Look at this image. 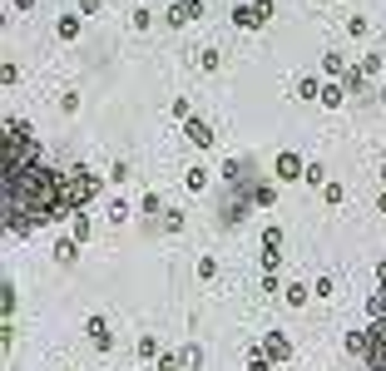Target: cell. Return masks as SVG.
<instances>
[{
  "label": "cell",
  "instance_id": "obj_1",
  "mask_svg": "<svg viewBox=\"0 0 386 371\" xmlns=\"http://www.w3.org/2000/svg\"><path fill=\"white\" fill-rule=\"evenodd\" d=\"M60 218H70L60 169L30 164L20 174H6V228H10V238H30L35 228H50Z\"/></svg>",
  "mask_w": 386,
  "mask_h": 371
},
{
  "label": "cell",
  "instance_id": "obj_2",
  "mask_svg": "<svg viewBox=\"0 0 386 371\" xmlns=\"http://www.w3.org/2000/svg\"><path fill=\"white\" fill-rule=\"evenodd\" d=\"M40 164V139L25 119H6V174H20Z\"/></svg>",
  "mask_w": 386,
  "mask_h": 371
},
{
  "label": "cell",
  "instance_id": "obj_3",
  "mask_svg": "<svg viewBox=\"0 0 386 371\" xmlns=\"http://www.w3.org/2000/svg\"><path fill=\"white\" fill-rule=\"evenodd\" d=\"M99 193H104V179H99L89 164H75V169L65 174V208H70V218L84 213V208H89Z\"/></svg>",
  "mask_w": 386,
  "mask_h": 371
},
{
  "label": "cell",
  "instance_id": "obj_4",
  "mask_svg": "<svg viewBox=\"0 0 386 371\" xmlns=\"http://www.w3.org/2000/svg\"><path fill=\"white\" fill-rule=\"evenodd\" d=\"M272 15H278V10H272V0H243V6H233V25L238 30H262Z\"/></svg>",
  "mask_w": 386,
  "mask_h": 371
},
{
  "label": "cell",
  "instance_id": "obj_5",
  "mask_svg": "<svg viewBox=\"0 0 386 371\" xmlns=\"http://www.w3.org/2000/svg\"><path fill=\"white\" fill-rule=\"evenodd\" d=\"M283 223H267L262 228V273H278L283 268Z\"/></svg>",
  "mask_w": 386,
  "mask_h": 371
},
{
  "label": "cell",
  "instance_id": "obj_6",
  "mask_svg": "<svg viewBox=\"0 0 386 371\" xmlns=\"http://www.w3.org/2000/svg\"><path fill=\"white\" fill-rule=\"evenodd\" d=\"M302 174H307V164H302V153L283 149L278 158H272V179H278V183H302Z\"/></svg>",
  "mask_w": 386,
  "mask_h": 371
},
{
  "label": "cell",
  "instance_id": "obj_7",
  "mask_svg": "<svg viewBox=\"0 0 386 371\" xmlns=\"http://www.w3.org/2000/svg\"><path fill=\"white\" fill-rule=\"evenodd\" d=\"M366 366L371 371H386V317L366 327Z\"/></svg>",
  "mask_w": 386,
  "mask_h": 371
},
{
  "label": "cell",
  "instance_id": "obj_8",
  "mask_svg": "<svg viewBox=\"0 0 386 371\" xmlns=\"http://www.w3.org/2000/svg\"><path fill=\"white\" fill-rule=\"evenodd\" d=\"M84 337L94 342V351H114V327H109V317H89V322H84Z\"/></svg>",
  "mask_w": 386,
  "mask_h": 371
},
{
  "label": "cell",
  "instance_id": "obj_9",
  "mask_svg": "<svg viewBox=\"0 0 386 371\" xmlns=\"http://www.w3.org/2000/svg\"><path fill=\"white\" fill-rule=\"evenodd\" d=\"M258 351L278 366V361H292V342H288V332H267L262 342H258Z\"/></svg>",
  "mask_w": 386,
  "mask_h": 371
},
{
  "label": "cell",
  "instance_id": "obj_10",
  "mask_svg": "<svg viewBox=\"0 0 386 371\" xmlns=\"http://www.w3.org/2000/svg\"><path fill=\"white\" fill-rule=\"evenodd\" d=\"M193 20H203V0H174L169 25H174V30H184V25H193Z\"/></svg>",
  "mask_w": 386,
  "mask_h": 371
},
{
  "label": "cell",
  "instance_id": "obj_11",
  "mask_svg": "<svg viewBox=\"0 0 386 371\" xmlns=\"http://www.w3.org/2000/svg\"><path fill=\"white\" fill-rule=\"evenodd\" d=\"M184 139H188L193 149H213V144H218V139H213V129H208V124H203L198 114H193V119L184 124Z\"/></svg>",
  "mask_w": 386,
  "mask_h": 371
},
{
  "label": "cell",
  "instance_id": "obj_12",
  "mask_svg": "<svg viewBox=\"0 0 386 371\" xmlns=\"http://www.w3.org/2000/svg\"><path fill=\"white\" fill-rule=\"evenodd\" d=\"M317 104H327V109H342V104H347V84H342V80H327Z\"/></svg>",
  "mask_w": 386,
  "mask_h": 371
},
{
  "label": "cell",
  "instance_id": "obj_13",
  "mask_svg": "<svg viewBox=\"0 0 386 371\" xmlns=\"http://www.w3.org/2000/svg\"><path fill=\"white\" fill-rule=\"evenodd\" d=\"M322 75H327V80H347V75H352V65L337 55V50H327V55H322Z\"/></svg>",
  "mask_w": 386,
  "mask_h": 371
},
{
  "label": "cell",
  "instance_id": "obj_14",
  "mask_svg": "<svg viewBox=\"0 0 386 371\" xmlns=\"http://www.w3.org/2000/svg\"><path fill=\"white\" fill-rule=\"evenodd\" d=\"M248 203H253V208H272V203H278V183H267V179H262V183H253Z\"/></svg>",
  "mask_w": 386,
  "mask_h": 371
},
{
  "label": "cell",
  "instance_id": "obj_15",
  "mask_svg": "<svg viewBox=\"0 0 386 371\" xmlns=\"http://www.w3.org/2000/svg\"><path fill=\"white\" fill-rule=\"evenodd\" d=\"M357 70H362V75H366V80H376V75H381V70H386V55H381V50H366V55H362V60H357Z\"/></svg>",
  "mask_w": 386,
  "mask_h": 371
},
{
  "label": "cell",
  "instance_id": "obj_16",
  "mask_svg": "<svg viewBox=\"0 0 386 371\" xmlns=\"http://www.w3.org/2000/svg\"><path fill=\"white\" fill-rule=\"evenodd\" d=\"M80 30H84V20H80V15H60V25H54V35H60L65 45H75V40H80Z\"/></svg>",
  "mask_w": 386,
  "mask_h": 371
},
{
  "label": "cell",
  "instance_id": "obj_17",
  "mask_svg": "<svg viewBox=\"0 0 386 371\" xmlns=\"http://www.w3.org/2000/svg\"><path fill=\"white\" fill-rule=\"evenodd\" d=\"M70 238H75V243L84 248V243L94 238V218H84V213H75V218H70Z\"/></svg>",
  "mask_w": 386,
  "mask_h": 371
},
{
  "label": "cell",
  "instance_id": "obj_18",
  "mask_svg": "<svg viewBox=\"0 0 386 371\" xmlns=\"http://www.w3.org/2000/svg\"><path fill=\"white\" fill-rule=\"evenodd\" d=\"M54 262H65V268H70V262H80V243L65 233L60 243H54Z\"/></svg>",
  "mask_w": 386,
  "mask_h": 371
},
{
  "label": "cell",
  "instance_id": "obj_19",
  "mask_svg": "<svg viewBox=\"0 0 386 371\" xmlns=\"http://www.w3.org/2000/svg\"><path fill=\"white\" fill-rule=\"evenodd\" d=\"M302 183H312V188H327V183H332V179H327V164H322V158H312V164H307Z\"/></svg>",
  "mask_w": 386,
  "mask_h": 371
},
{
  "label": "cell",
  "instance_id": "obj_20",
  "mask_svg": "<svg viewBox=\"0 0 386 371\" xmlns=\"http://www.w3.org/2000/svg\"><path fill=\"white\" fill-rule=\"evenodd\" d=\"M139 213H144V218H154V213H169V208H163V198H158V193L149 188V193L139 198Z\"/></svg>",
  "mask_w": 386,
  "mask_h": 371
},
{
  "label": "cell",
  "instance_id": "obj_21",
  "mask_svg": "<svg viewBox=\"0 0 386 371\" xmlns=\"http://www.w3.org/2000/svg\"><path fill=\"white\" fill-rule=\"evenodd\" d=\"M297 99H322V80L317 75H302L297 80Z\"/></svg>",
  "mask_w": 386,
  "mask_h": 371
},
{
  "label": "cell",
  "instance_id": "obj_22",
  "mask_svg": "<svg viewBox=\"0 0 386 371\" xmlns=\"http://www.w3.org/2000/svg\"><path fill=\"white\" fill-rule=\"evenodd\" d=\"M179 361H184V371H198V366H203V347H198V342H188V347L179 351Z\"/></svg>",
  "mask_w": 386,
  "mask_h": 371
},
{
  "label": "cell",
  "instance_id": "obj_23",
  "mask_svg": "<svg viewBox=\"0 0 386 371\" xmlns=\"http://www.w3.org/2000/svg\"><path fill=\"white\" fill-rule=\"evenodd\" d=\"M283 302H288V307H307V287H302V282H288V287H283Z\"/></svg>",
  "mask_w": 386,
  "mask_h": 371
},
{
  "label": "cell",
  "instance_id": "obj_24",
  "mask_svg": "<svg viewBox=\"0 0 386 371\" xmlns=\"http://www.w3.org/2000/svg\"><path fill=\"white\" fill-rule=\"evenodd\" d=\"M347 356H362L366 361V327L362 332H347Z\"/></svg>",
  "mask_w": 386,
  "mask_h": 371
},
{
  "label": "cell",
  "instance_id": "obj_25",
  "mask_svg": "<svg viewBox=\"0 0 386 371\" xmlns=\"http://www.w3.org/2000/svg\"><path fill=\"white\" fill-rule=\"evenodd\" d=\"M218 65H223V55H218L213 45H208V50H198V70H203V75H213Z\"/></svg>",
  "mask_w": 386,
  "mask_h": 371
},
{
  "label": "cell",
  "instance_id": "obj_26",
  "mask_svg": "<svg viewBox=\"0 0 386 371\" xmlns=\"http://www.w3.org/2000/svg\"><path fill=\"white\" fill-rule=\"evenodd\" d=\"M347 35H352V40H366V35H371V20H366V15H352V20H347Z\"/></svg>",
  "mask_w": 386,
  "mask_h": 371
},
{
  "label": "cell",
  "instance_id": "obj_27",
  "mask_svg": "<svg viewBox=\"0 0 386 371\" xmlns=\"http://www.w3.org/2000/svg\"><path fill=\"white\" fill-rule=\"evenodd\" d=\"M184 183H188V193H203V188H208V169H188Z\"/></svg>",
  "mask_w": 386,
  "mask_h": 371
},
{
  "label": "cell",
  "instance_id": "obj_28",
  "mask_svg": "<svg viewBox=\"0 0 386 371\" xmlns=\"http://www.w3.org/2000/svg\"><path fill=\"white\" fill-rule=\"evenodd\" d=\"M134 351H139V361H158V356H163L154 337H139V347H134Z\"/></svg>",
  "mask_w": 386,
  "mask_h": 371
},
{
  "label": "cell",
  "instance_id": "obj_29",
  "mask_svg": "<svg viewBox=\"0 0 386 371\" xmlns=\"http://www.w3.org/2000/svg\"><path fill=\"white\" fill-rule=\"evenodd\" d=\"M322 203H332V208H337V203H347V188H342V183L332 179V183L322 188Z\"/></svg>",
  "mask_w": 386,
  "mask_h": 371
},
{
  "label": "cell",
  "instance_id": "obj_30",
  "mask_svg": "<svg viewBox=\"0 0 386 371\" xmlns=\"http://www.w3.org/2000/svg\"><path fill=\"white\" fill-rule=\"evenodd\" d=\"M332 292H337V278H327V273H322V278L312 282V297H332Z\"/></svg>",
  "mask_w": 386,
  "mask_h": 371
},
{
  "label": "cell",
  "instance_id": "obj_31",
  "mask_svg": "<svg viewBox=\"0 0 386 371\" xmlns=\"http://www.w3.org/2000/svg\"><path fill=\"white\" fill-rule=\"evenodd\" d=\"M109 223H129V203H124V198L109 203Z\"/></svg>",
  "mask_w": 386,
  "mask_h": 371
},
{
  "label": "cell",
  "instance_id": "obj_32",
  "mask_svg": "<svg viewBox=\"0 0 386 371\" xmlns=\"http://www.w3.org/2000/svg\"><path fill=\"white\" fill-rule=\"evenodd\" d=\"M248 371H272V361H267L258 347H248Z\"/></svg>",
  "mask_w": 386,
  "mask_h": 371
},
{
  "label": "cell",
  "instance_id": "obj_33",
  "mask_svg": "<svg viewBox=\"0 0 386 371\" xmlns=\"http://www.w3.org/2000/svg\"><path fill=\"white\" fill-rule=\"evenodd\" d=\"M60 114H80V94H75V89L60 94Z\"/></svg>",
  "mask_w": 386,
  "mask_h": 371
},
{
  "label": "cell",
  "instance_id": "obj_34",
  "mask_svg": "<svg viewBox=\"0 0 386 371\" xmlns=\"http://www.w3.org/2000/svg\"><path fill=\"white\" fill-rule=\"evenodd\" d=\"M198 278H203V282L218 278V257H198Z\"/></svg>",
  "mask_w": 386,
  "mask_h": 371
},
{
  "label": "cell",
  "instance_id": "obj_35",
  "mask_svg": "<svg viewBox=\"0 0 386 371\" xmlns=\"http://www.w3.org/2000/svg\"><path fill=\"white\" fill-rule=\"evenodd\" d=\"M129 25H134V30H149V6H134V15H129Z\"/></svg>",
  "mask_w": 386,
  "mask_h": 371
},
{
  "label": "cell",
  "instance_id": "obj_36",
  "mask_svg": "<svg viewBox=\"0 0 386 371\" xmlns=\"http://www.w3.org/2000/svg\"><path fill=\"white\" fill-rule=\"evenodd\" d=\"M129 179V164H124V158H119V164H109V183H124Z\"/></svg>",
  "mask_w": 386,
  "mask_h": 371
},
{
  "label": "cell",
  "instance_id": "obj_37",
  "mask_svg": "<svg viewBox=\"0 0 386 371\" xmlns=\"http://www.w3.org/2000/svg\"><path fill=\"white\" fill-rule=\"evenodd\" d=\"M163 228H169V233H179V228H184V213H179V208H169V213H163Z\"/></svg>",
  "mask_w": 386,
  "mask_h": 371
},
{
  "label": "cell",
  "instance_id": "obj_38",
  "mask_svg": "<svg viewBox=\"0 0 386 371\" xmlns=\"http://www.w3.org/2000/svg\"><path fill=\"white\" fill-rule=\"evenodd\" d=\"M0 80H6V84H15V80H20V65H10V60H6V65H0Z\"/></svg>",
  "mask_w": 386,
  "mask_h": 371
},
{
  "label": "cell",
  "instance_id": "obj_39",
  "mask_svg": "<svg viewBox=\"0 0 386 371\" xmlns=\"http://www.w3.org/2000/svg\"><path fill=\"white\" fill-rule=\"evenodd\" d=\"M174 119H184V124L193 119V109H188V99H174Z\"/></svg>",
  "mask_w": 386,
  "mask_h": 371
},
{
  "label": "cell",
  "instance_id": "obj_40",
  "mask_svg": "<svg viewBox=\"0 0 386 371\" xmlns=\"http://www.w3.org/2000/svg\"><path fill=\"white\" fill-rule=\"evenodd\" d=\"M342 84H347V89H352V94H357V89H362V84H366V75H362V70H352V75H347V80H342Z\"/></svg>",
  "mask_w": 386,
  "mask_h": 371
},
{
  "label": "cell",
  "instance_id": "obj_41",
  "mask_svg": "<svg viewBox=\"0 0 386 371\" xmlns=\"http://www.w3.org/2000/svg\"><path fill=\"white\" fill-rule=\"evenodd\" d=\"M104 10V0H80V15H99Z\"/></svg>",
  "mask_w": 386,
  "mask_h": 371
},
{
  "label": "cell",
  "instance_id": "obj_42",
  "mask_svg": "<svg viewBox=\"0 0 386 371\" xmlns=\"http://www.w3.org/2000/svg\"><path fill=\"white\" fill-rule=\"evenodd\" d=\"M376 292H386V257L376 262Z\"/></svg>",
  "mask_w": 386,
  "mask_h": 371
},
{
  "label": "cell",
  "instance_id": "obj_43",
  "mask_svg": "<svg viewBox=\"0 0 386 371\" xmlns=\"http://www.w3.org/2000/svg\"><path fill=\"white\" fill-rule=\"evenodd\" d=\"M10 6H15L20 15H30V10H35V0H10Z\"/></svg>",
  "mask_w": 386,
  "mask_h": 371
},
{
  "label": "cell",
  "instance_id": "obj_44",
  "mask_svg": "<svg viewBox=\"0 0 386 371\" xmlns=\"http://www.w3.org/2000/svg\"><path fill=\"white\" fill-rule=\"evenodd\" d=\"M376 208H381V213H386V188H381V193H376Z\"/></svg>",
  "mask_w": 386,
  "mask_h": 371
},
{
  "label": "cell",
  "instance_id": "obj_45",
  "mask_svg": "<svg viewBox=\"0 0 386 371\" xmlns=\"http://www.w3.org/2000/svg\"><path fill=\"white\" fill-rule=\"evenodd\" d=\"M381 183H386V158H381Z\"/></svg>",
  "mask_w": 386,
  "mask_h": 371
},
{
  "label": "cell",
  "instance_id": "obj_46",
  "mask_svg": "<svg viewBox=\"0 0 386 371\" xmlns=\"http://www.w3.org/2000/svg\"><path fill=\"white\" fill-rule=\"evenodd\" d=\"M381 104H386V84H381Z\"/></svg>",
  "mask_w": 386,
  "mask_h": 371
},
{
  "label": "cell",
  "instance_id": "obj_47",
  "mask_svg": "<svg viewBox=\"0 0 386 371\" xmlns=\"http://www.w3.org/2000/svg\"><path fill=\"white\" fill-rule=\"evenodd\" d=\"M317 6H322V0H317Z\"/></svg>",
  "mask_w": 386,
  "mask_h": 371
},
{
  "label": "cell",
  "instance_id": "obj_48",
  "mask_svg": "<svg viewBox=\"0 0 386 371\" xmlns=\"http://www.w3.org/2000/svg\"><path fill=\"white\" fill-rule=\"evenodd\" d=\"M60 371H65V366H60Z\"/></svg>",
  "mask_w": 386,
  "mask_h": 371
}]
</instances>
